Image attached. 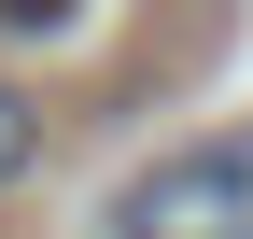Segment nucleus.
<instances>
[{
	"label": "nucleus",
	"mask_w": 253,
	"mask_h": 239,
	"mask_svg": "<svg viewBox=\"0 0 253 239\" xmlns=\"http://www.w3.org/2000/svg\"><path fill=\"white\" fill-rule=\"evenodd\" d=\"M99 239H253V113L169 141L155 169H126L99 197Z\"/></svg>",
	"instance_id": "obj_1"
},
{
	"label": "nucleus",
	"mask_w": 253,
	"mask_h": 239,
	"mask_svg": "<svg viewBox=\"0 0 253 239\" xmlns=\"http://www.w3.org/2000/svg\"><path fill=\"white\" fill-rule=\"evenodd\" d=\"M28 155H42V113H28V99H14V84H0V197H14V183H28Z\"/></svg>",
	"instance_id": "obj_2"
},
{
	"label": "nucleus",
	"mask_w": 253,
	"mask_h": 239,
	"mask_svg": "<svg viewBox=\"0 0 253 239\" xmlns=\"http://www.w3.org/2000/svg\"><path fill=\"white\" fill-rule=\"evenodd\" d=\"M0 28H71V0H0Z\"/></svg>",
	"instance_id": "obj_3"
}]
</instances>
